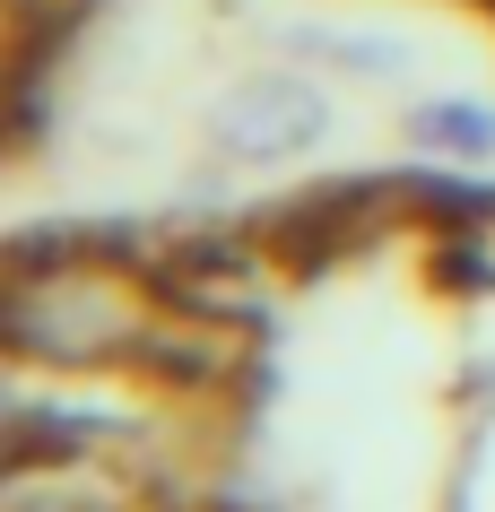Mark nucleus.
<instances>
[{"mask_svg": "<svg viewBox=\"0 0 495 512\" xmlns=\"http://www.w3.org/2000/svg\"><path fill=\"white\" fill-rule=\"evenodd\" d=\"M313 139H322V96L296 87V79H261V87H244V96L218 113V148L226 157H296Z\"/></svg>", "mask_w": 495, "mask_h": 512, "instance_id": "1", "label": "nucleus"}, {"mask_svg": "<svg viewBox=\"0 0 495 512\" xmlns=\"http://www.w3.org/2000/svg\"><path fill=\"white\" fill-rule=\"evenodd\" d=\"M417 139L478 157V148H495V113H478V105H435V113H417Z\"/></svg>", "mask_w": 495, "mask_h": 512, "instance_id": "2", "label": "nucleus"}]
</instances>
